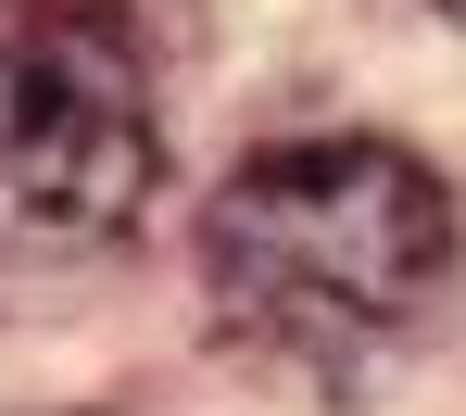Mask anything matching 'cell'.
I'll list each match as a JSON object with an SVG mask.
<instances>
[{
  "label": "cell",
  "mask_w": 466,
  "mask_h": 416,
  "mask_svg": "<svg viewBox=\"0 0 466 416\" xmlns=\"http://www.w3.org/2000/svg\"><path fill=\"white\" fill-rule=\"evenodd\" d=\"M454 265V202L403 139H278L202 202V278L239 340L340 366L416 329Z\"/></svg>",
  "instance_id": "cell-1"
},
{
  "label": "cell",
  "mask_w": 466,
  "mask_h": 416,
  "mask_svg": "<svg viewBox=\"0 0 466 416\" xmlns=\"http://www.w3.org/2000/svg\"><path fill=\"white\" fill-rule=\"evenodd\" d=\"M164 177L152 64L114 0H0V252H101Z\"/></svg>",
  "instance_id": "cell-2"
},
{
  "label": "cell",
  "mask_w": 466,
  "mask_h": 416,
  "mask_svg": "<svg viewBox=\"0 0 466 416\" xmlns=\"http://www.w3.org/2000/svg\"><path fill=\"white\" fill-rule=\"evenodd\" d=\"M441 13H454V25H466V0H441Z\"/></svg>",
  "instance_id": "cell-3"
}]
</instances>
